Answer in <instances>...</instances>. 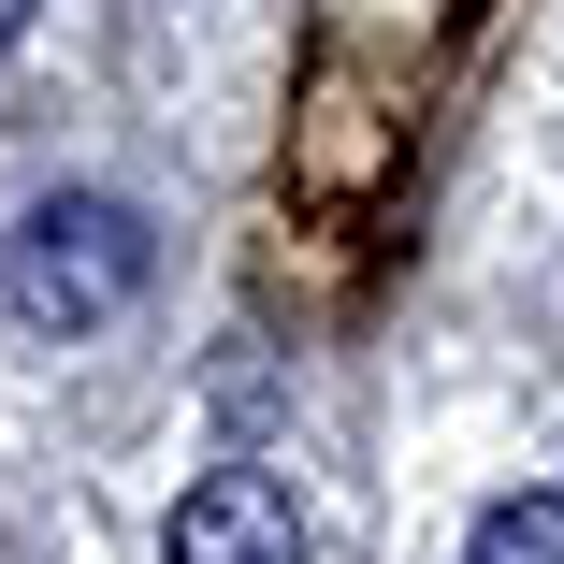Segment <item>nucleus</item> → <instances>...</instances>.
I'll return each mask as SVG.
<instances>
[{
	"label": "nucleus",
	"mask_w": 564,
	"mask_h": 564,
	"mask_svg": "<svg viewBox=\"0 0 564 564\" xmlns=\"http://www.w3.org/2000/svg\"><path fill=\"white\" fill-rule=\"evenodd\" d=\"M145 275H160V232H145L117 188H44L30 232H15V261H0V290H15L30 333H101V318H131Z\"/></svg>",
	"instance_id": "f257e3e1"
},
{
	"label": "nucleus",
	"mask_w": 564,
	"mask_h": 564,
	"mask_svg": "<svg viewBox=\"0 0 564 564\" xmlns=\"http://www.w3.org/2000/svg\"><path fill=\"white\" fill-rule=\"evenodd\" d=\"M160 564H304V507H290L261 464H217V478H188V492H174Z\"/></svg>",
	"instance_id": "f03ea898"
},
{
	"label": "nucleus",
	"mask_w": 564,
	"mask_h": 564,
	"mask_svg": "<svg viewBox=\"0 0 564 564\" xmlns=\"http://www.w3.org/2000/svg\"><path fill=\"white\" fill-rule=\"evenodd\" d=\"M464 564H564V507H550V492H507V507H478Z\"/></svg>",
	"instance_id": "7ed1b4c3"
},
{
	"label": "nucleus",
	"mask_w": 564,
	"mask_h": 564,
	"mask_svg": "<svg viewBox=\"0 0 564 564\" xmlns=\"http://www.w3.org/2000/svg\"><path fill=\"white\" fill-rule=\"evenodd\" d=\"M15 30H30V0H0V44H15Z\"/></svg>",
	"instance_id": "20e7f679"
}]
</instances>
